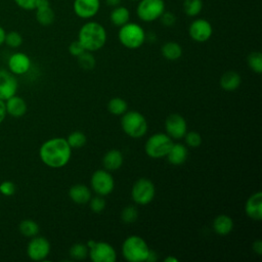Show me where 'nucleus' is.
<instances>
[{"label":"nucleus","mask_w":262,"mask_h":262,"mask_svg":"<svg viewBox=\"0 0 262 262\" xmlns=\"http://www.w3.org/2000/svg\"><path fill=\"white\" fill-rule=\"evenodd\" d=\"M72 155V147L63 137H53L42 143L39 156L47 167L58 169L64 167Z\"/></svg>","instance_id":"obj_1"},{"label":"nucleus","mask_w":262,"mask_h":262,"mask_svg":"<svg viewBox=\"0 0 262 262\" xmlns=\"http://www.w3.org/2000/svg\"><path fill=\"white\" fill-rule=\"evenodd\" d=\"M106 31L102 25L96 21L84 24L78 33V41L86 51H97L101 49L106 42Z\"/></svg>","instance_id":"obj_2"},{"label":"nucleus","mask_w":262,"mask_h":262,"mask_svg":"<svg viewBox=\"0 0 262 262\" xmlns=\"http://www.w3.org/2000/svg\"><path fill=\"white\" fill-rule=\"evenodd\" d=\"M150 249L146 242L139 235L132 234L126 237L122 245V254L129 262L147 261Z\"/></svg>","instance_id":"obj_3"},{"label":"nucleus","mask_w":262,"mask_h":262,"mask_svg":"<svg viewBox=\"0 0 262 262\" xmlns=\"http://www.w3.org/2000/svg\"><path fill=\"white\" fill-rule=\"evenodd\" d=\"M121 126L123 131L132 138L145 135L148 125L144 116L137 111H129L122 115Z\"/></svg>","instance_id":"obj_4"},{"label":"nucleus","mask_w":262,"mask_h":262,"mask_svg":"<svg viewBox=\"0 0 262 262\" xmlns=\"http://www.w3.org/2000/svg\"><path fill=\"white\" fill-rule=\"evenodd\" d=\"M118 38L124 47L128 49H136L144 43L146 35L140 25L129 21L120 27Z\"/></svg>","instance_id":"obj_5"},{"label":"nucleus","mask_w":262,"mask_h":262,"mask_svg":"<svg viewBox=\"0 0 262 262\" xmlns=\"http://www.w3.org/2000/svg\"><path fill=\"white\" fill-rule=\"evenodd\" d=\"M173 143V139L168 134L156 133L147 138L144 150L151 159H162L167 156Z\"/></svg>","instance_id":"obj_6"},{"label":"nucleus","mask_w":262,"mask_h":262,"mask_svg":"<svg viewBox=\"0 0 262 262\" xmlns=\"http://www.w3.org/2000/svg\"><path fill=\"white\" fill-rule=\"evenodd\" d=\"M165 10L164 0H139L136 7V14L142 21L151 23L159 19Z\"/></svg>","instance_id":"obj_7"},{"label":"nucleus","mask_w":262,"mask_h":262,"mask_svg":"<svg viewBox=\"0 0 262 262\" xmlns=\"http://www.w3.org/2000/svg\"><path fill=\"white\" fill-rule=\"evenodd\" d=\"M156 194V187L154 182L148 178H139L136 180L131 189V196L137 205L149 204Z\"/></svg>","instance_id":"obj_8"},{"label":"nucleus","mask_w":262,"mask_h":262,"mask_svg":"<svg viewBox=\"0 0 262 262\" xmlns=\"http://www.w3.org/2000/svg\"><path fill=\"white\" fill-rule=\"evenodd\" d=\"M91 187L99 195L110 194L115 187L113 175L105 169L96 170L91 176Z\"/></svg>","instance_id":"obj_9"},{"label":"nucleus","mask_w":262,"mask_h":262,"mask_svg":"<svg viewBox=\"0 0 262 262\" xmlns=\"http://www.w3.org/2000/svg\"><path fill=\"white\" fill-rule=\"evenodd\" d=\"M50 249V243L46 237L35 235L27 246V254L33 261H43L49 255Z\"/></svg>","instance_id":"obj_10"},{"label":"nucleus","mask_w":262,"mask_h":262,"mask_svg":"<svg viewBox=\"0 0 262 262\" xmlns=\"http://www.w3.org/2000/svg\"><path fill=\"white\" fill-rule=\"evenodd\" d=\"M88 255L93 262H115L117 260L116 250L106 242H95L88 249Z\"/></svg>","instance_id":"obj_11"},{"label":"nucleus","mask_w":262,"mask_h":262,"mask_svg":"<svg viewBox=\"0 0 262 262\" xmlns=\"http://www.w3.org/2000/svg\"><path fill=\"white\" fill-rule=\"evenodd\" d=\"M188 34L193 41L204 43L212 37L213 27L209 20L205 18H196L189 25Z\"/></svg>","instance_id":"obj_12"},{"label":"nucleus","mask_w":262,"mask_h":262,"mask_svg":"<svg viewBox=\"0 0 262 262\" xmlns=\"http://www.w3.org/2000/svg\"><path fill=\"white\" fill-rule=\"evenodd\" d=\"M165 129L172 139H181L187 132V124L181 115L171 114L166 118Z\"/></svg>","instance_id":"obj_13"},{"label":"nucleus","mask_w":262,"mask_h":262,"mask_svg":"<svg viewBox=\"0 0 262 262\" xmlns=\"http://www.w3.org/2000/svg\"><path fill=\"white\" fill-rule=\"evenodd\" d=\"M74 12L83 19L95 16L100 9V0H74Z\"/></svg>","instance_id":"obj_14"},{"label":"nucleus","mask_w":262,"mask_h":262,"mask_svg":"<svg viewBox=\"0 0 262 262\" xmlns=\"http://www.w3.org/2000/svg\"><path fill=\"white\" fill-rule=\"evenodd\" d=\"M17 80L15 75L6 70H0V99L6 100L16 94Z\"/></svg>","instance_id":"obj_15"},{"label":"nucleus","mask_w":262,"mask_h":262,"mask_svg":"<svg viewBox=\"0 0 262 262\" xmlns=\"http://www.w3.org/2000/svg\"><path fill=\"white\" fill-rule=\"evenodd\" d=\"M8 69L13 75H24L31 68L30 57L23 52H15L8 58Z\"/></svg>","instance_id":"obj_16"},{"label":"nucleus","mask_w":262,"mask_h":262,"mask_svg":"<svg viewBox=\"0 0 262 262\" xmlns=\"http://www.w3.org/2000/svg\"><path fill=\"white\" fill-rule=\"evenodd\" d=\"M246 214L255 221L262 219V192L257 191L251 194L245 205Z\"/></svg>","instance_id":"obj_17"},{"label":"nucleus","mask_w":262,"mask_h":262,"mask_svg":"<svg viewBox=\"0 0 262 262\" xmlns=\"http://www.w3.org/2000/svg\"><path fill=\"white\" fill-rule=\"evenodd\" d=\"M36 19L42 26H50L53 24L55 18V13L50 5L49 0H40L35 8Z\"/></svg>","instance_id":"obj_18"},{"label":"nucleus","mask_w":262,"mask_h":262,"mask_svg":"<svg viewBox=\"0 0 262 262\" xmlns=\"http://www.w3.org/2000/svg\"><path fill=\"white\" fill-rule=\"evenodd\" d=\"M5 107L7 115L13 117V118H20L23 117L28 110V105L26 100L14 94L13 96L9 97L5 100Z\"/></svg>","instance_id":"obj_19"},{"label":"nucleus","mask_w":262,"mask_h":262,"mask_svg":"<svg viewBox=\"0 0 262 262\" xmlns=\"http://www.w3.org/2000/svg\"><path fill=\"white\" fill-rule=\"evenodd\" d=\"M168 162L174 166H180L185 163L188 157L187 147L182 143H173L169 152L167 154Z\"/></svg>","instance_id":"obj_20"},{"label":"nucleus","mask_w":262,"mask_h":262,"mask_svg":"<svg viewBox=\"0 0 262 262\" xmlns=\"http://www.w3.org/2000/svg\"><path fill=\"white\" fill-rule=\"evenodd\" d=\"M124 162L123 154L119 149H110L102 158V164L105 170L115 171L122 167Z\"/></svg>","instance_id":"obj_21"},{"label":"nucleus","mask_w":262,"mask_h":262,"mask_svg":"<svg viewBox=\"0 0 262 262\" xmlns=\"http://www.w3.org/2000/svg\"><path fill=\"white\" fill-rule=\"evenodd\" d=\"M69 196L76 204H87L91 199V191L85 184H75L71 186Z\"/></svg>","instance_id":"obj_22"},{"label":"nucleus","mask_w":262,"mask_h":262,"mask_svg":"<svg viewBox=\"0 0 262 262\" xmlns=\"http://www.w3.org/2000/svg\"><path fill=\"white\" fill-rule=\"evenodd\" d=\"M233 228V221L231 217L226 214H220L216 216L213 221V229L219 235H226L231 232Z\"/></svg>","instance_id":"obj_23"},{"label":"nucleus","mask_w":262,"mask_h":262,"mask_svg":"<svg viewBox=\"0 0 262 262\" xmlns=\"http://www.w3.org/2000/svg\"><path fill=\"white\" fill-rule=\"evenodd\" d=\"M242 79L238 73L234 71L225 72L220 78V86L225 91H234L241 85Z\"/></svg>","instance_id":"obj_24"},{"label":"nucleus","mask_w":262,"mask_h":262,"mask_svg":"<svg viewBox=\"0 0 262 262\" xmlns=\"http://www.w3.org/2000/svg\"><path fill=\"white\" fill-rule=\"evenodd\" d=\"M111 23L117 27H122L130 20V11L125 6H116L113 8L110 14Z\"/></svg>","instance_id":"obj_25"},{"label":"nucleus","mask_w":262,"mask_h":262,"mask_svg":"<svg viewBox=\"0 0 262 262\" xmlns=\"http://www.w3.org/2000/svg\"><path fill=\"white\" fill-rule=\"evenodd\" d=\"M161 52L163 56L168 60H177L182 55V47L179 43L174 41L166 42L162 48Z\"/></svg>","instance_id":"obj_26"},{"label":"nucleus","mask_w":262,"mask_h":262,"mask_svg":"<svg viewBox=\"0 0 262 262\" xmlns=\"http://www.w3.org/2000/svg\"><path fill=\"white\" fill-rule=\"evenodd\" d=\"M19 232L26 237H33L39 232V225L32 219H25L18 225Z\"/></svg>","instance_id":"obj_27"},{"label":"nucleus","mask_w":262,"mask_h":262,"mask_svg":"<svg viewBox=\"0 0 262 262\" xmlns=\"http://www.w3.org/2000/svg\"><path fill=\"white\" fill-rule=\"evenodd\" d=\"M203 0H184L183 1V11L187 16L194 17L201 13L203 10Z\"/></svg>","instance_id":"obj_28"},{"label":"nucleus","mask_w":262,"mask_h":262,"mask_svg":"<svg viewBox=\"0 0 262 262\" xmlns=\"http://www.w3.org/2000/svg\"><path fill=\"white\" fill-rule=\"evenodd\" d=\"M127 102L121 97H113L107 103V110L112 115L122 116L127 112Z\"/></svg>","instance_id":"obj_29"},{"label":"nucleus","mask_w":262,"mask_h":262,"mask_svg":"<svg viewBox=\"0 0 262 262\" xmlns=\"http://www.w3.org/2000/svg\"><path fill=\"white\" fill-rule=\"evenodd\" d=\"M249 68L256 74L262 73V54L259 51H253L247 58Z\"/></svg>","instance_id":"obj_30"},{"label":"nucleus","mask_w":262,"mask_h":262,"mask_svg":"<svg viewBox=\"0 0 262 262\" xmlns=\"http://www.w3.org/2000/svg\"><path fill=\"white\" fill-rule=\"evenodd\" d=\"M86 140H87V138H86L85 134L79 130L73 131L67 138V141L72 148H80V147L84 146L86 143Z\"/></svg>","instance_id":"obj_31"},{"label":"nucleus","mask_w":262,"mask_h":262,"mask_svg":"<svg viewBox=\"0 0 262 262\" xmlns=\"http://www.w3.org/2000/svg\"><path fill=\"white\" fill-rule=\"evenodd\" d=\"M137 218H138V211L134 206H131V205L126 206L121 212V219L124 223L131 224L135 222Z\"/></svg>","instance_id":"obj_32"},{"label":"nucleus","mask_w":262,"mask_h":262,"mask_svg":"<svg viewBox=\"0 0 262 262\" xmlns=\"http://www.w3.org/2000/svg\"><path fill=\"white\" fill-rule=\"evenodd\" d=\"M88 255V247L82 243L74 244L70 249V256L76 260L85 259Z\"/></svg>","instance_id":"obj_33"},{"label":"nucleus","mask_w":262,"mask_h":262,"mask_svg":"<svg viewBox=\"0 0 262 262\" xmlns=\"http://www.w3.org/2000/svg\"><path fill=\"white\" fill-rule=\"evenodd\" d=\"M78 63L84 70H92L95 66V58L90 51H84L78 56Z\"/></svg>","instance_id":"obj_34"},{"label":"nucleus","mask_w":262,"mask_h":262,"mask_svg":"<svg viewBox=\"0 0 262 262\" xmlns=\"http://www.w3.org/2000/svg\"><path fill=\"white\" fill-rule=\"evenodd\" d=\"M4 43L10 48H17L23 44V36L16 31L8 32L5 35Z\"/></svg>","instance_id":"obj_35"},{"label":"nucleus","mask_w":262,"mask_h":262,"mask_svg":"<svg viewBox=\"0 0 262 262\" xmlns=\"http://www.w3.org/2000/svg\"><path fill=\"white\" fill-rule=\"evenodd\" d=\"M183 138L189 147H199L202 144V136L196 131L186 132Z\"/></svg>","instance_id":"obj_36"},{"label":"nucleus","mask_w":262,"mask_h":262,"mask_svg":"<svg viewBox=\"0 0 262 262\" xmlns=\"http://www.w3.org/2000/svg\"><path fill=\"white\" fill-rule=\"evenodd\" d=\"M89 207L94 213H101L105 208V200L102 198V195L97 194L96 196H91L89 200Z\"/></svg>","instance_id":"obj_37"},{"label":"nucleus","mask_w":262,"mask_h":262,"mask_svg":"<svg viewBox=\"0 0 262 262\" xmlns=\"http://www.w3.org/2000/svg\"><path fill=\"white\" fill-rule=\"evenodd\" d=\"M15 184L12 181L5 180L0 183V193L5 196H11L15 192Z\"/></svg>","instance_id":"obj_38"},{"label":"nucleus","mask_w":262,"mask_h":262,"mask_svg":"<svg viewBox=\"0 0 262 262\" xmlns=\"http://www.w3.org/2000/svg\"><path fill=\"white\" fill-rule=\"evenodd\" d=\"M159 19L161 20L162 25L165 26V27H172L176 23L175 14L171 11H166V10L162 13V15L160 16Z\"/></svg>","instance_id":"obj_39"},{"label":"nucleus","mask_w":262,"mask_h":262,"mask_svg":"<svg viewBox=\"0 0 262 262\" xmlns=\"http://www.w3.org/2000/svg\"><path fill=\"white\" fill-rule=\"evenodd\" d=\"M40 0H14L15 4L25 10H35Z\"/></svg>","instance_id":"obj_40"},{"label":"nucleus","mask_w":262,"mask_h":262,"mask_svg":"<svg viewBox=\"0 0 262 262\" xmlns=\"http://www.w3.org/2000/svg\"><path fill=\"white\" fill-rule=\"evenodd\" d=\"M84 51H86L85 50V48L82 46V44L78 41V40H76V41H73L71 44H70V46H69V52L71 53V55H73V56H79L80 54H82Z\"/></svg>","instance_id":"obj_41"},{"label":"nucleus","mask_w":262,"mask_h":262,"mask_svg":"<svg viewBox=\"0 0 262 262\" xmlns=\"http://www.w3.org/2000/svg\"><path fill=\"white\" fill-rule=\"evenodd\" d=\"M6 116H7V113L5 107V101L0 99V124L5 120Z\"/></svg>","instance_id":"obj_42"},{"label":"nucleus","mask_w":262,"mask_h":262,"mask_svg":"<svg viewBox=\"0 0 262 262\" xmlns=\"http://www.w3.org/2000/svg\"><path fill=\"white\" fill-rule=\"evenodd\" d=\"M253 251L257 254V255H261L262 254V242L260 239H257L253 243Z\"/></svg>","instance_id":"obj_43"},{"label":"nucleus","mask_w":262,"mask_h":262,"mask_svg":"<svg viewBox=\"0 0 262 262\" xmlns=\"http://www.w3.org/2000/svg\"><path fill=\"white\" fill-rule=\"evenodd\" d=\"M105 3L111 6V7H116V6H119L122 2V0H104Z\"/></svg>","instance_id":"obj_44"},{"label":"nucleus","mask_w":262,"mask_h":262,"mask_svg":"<svg viewBox=\"0 0 262 262\" xmlns=\"http://www.w3.org/2000/svg\"><path fill=\"white\" fill-rule=\"evenodd\" d=\"M5 35H6V32L5 30L0 26V46L2 44H4V40H5Z\"/></svg>","instance_id":"obj_45"},{"label":"nucleus","mask_w":262,"mask_h":262,"mask_svg":"<svg viewBox=\"0 0 262 262\" xmlns=\"http://www.w3.org/2000/svg\"><path fill=\"white\" fill-rule=\"evenodd\" d=\"M156 260H157V255H156V253H155L152 250H150L149 255H148V258H147V261H148V262H154V261H156Z\"/></svg>","instance_id":"obj_46"},{"label":"nucleus","mask_w":262,"mask_h":262,"mask_svg":"<svg viewBox=\"0 0 262 262\" xmlns=\"http://www.w3.org/2000/svg\"><path fill=\"white\" fill-rule=\"evenodd\" d=\"M165 262H178V259L172 256H168L167 258H165Z\"/></svg>","instance_id":"obj_47"},{"label":"nucleus","mask_w":262,"mask_h":262,"mask_svg":"<svg viewBox=\"0 0 262 262\" xmlns=\"http://www.w3.org/2000/svg\"><path fill=\"white\" fill-rule=\"evenodd\" d=\"M131 1H139V0H131Z\"/></svg>","instance_id":"obj_48"}]
</instances>
